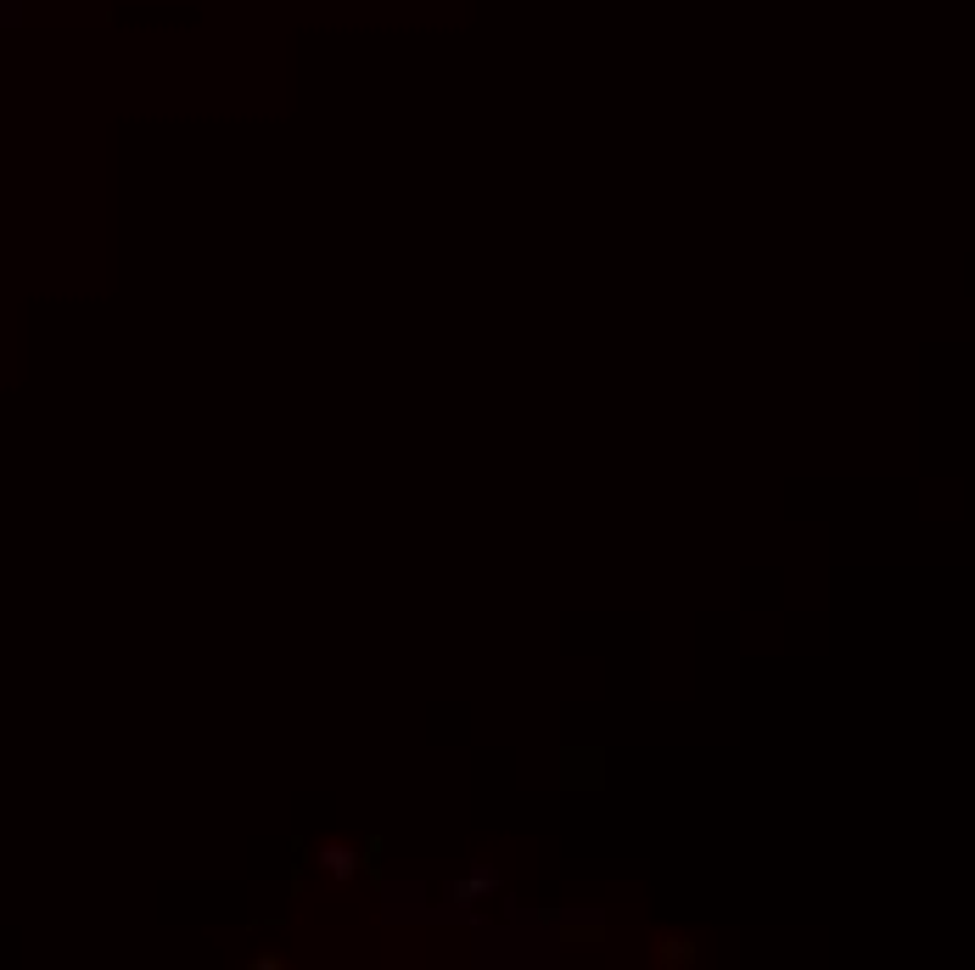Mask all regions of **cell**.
I'll list each match as a JSON object with an SVG mask.
<instances>
[{
	"label": "cell",
	"instance_id": "cell-1",
	"mask_svg": "<svg viewBox=\"0 0 975 970\" xmlns=\"http://www.w3.org/2000/svg\"><path fill=\"white\" fill-rule=\"evenodd\" d=\"M611 757L600 746H561V791H600Z\"/></svg>",
	"mask_w": 975,
	"mask_h": 970
},
{
	"label": "cell",
	"instance_id": "cell-2",
	"mask_svg": "<svg viewBox=\"0 0 975 970\" xmlns=\"http://www.w3.org/2000/svg\"><path fill=\"white\" fill-rule=\"evenodd\" d=\"M561 937L566 942H600L606 937V920H561Z\"/></svg>",
	"mask_w": 975,
	"mask_h": 970
},
{
	"label": "cell",
	"instance_id": "cell-3",
	"mask_svg": "<svg viewBox=\"0 0 975 970\" xmlns=\"http://www.w3.org/2000/svg\"><path fill=\"white\" fill-rule=\"evenodd\" d=\"M690 959H695V942H684V937L662 942V965H690Z\"/></svg>",
	"mask_w": 975,
	"mask_h": 970
},
{
	"label": "cell",
	"instance_id": "cell-4",
	"mask_svg": "<svg viewBox=\"0 0 975 970\" xmlns=\"http://www.w3.org/2000/svg\"><path fill=\"white\" fill-rule=\"evenodd\" d=\"M325 870H331V875H354V853L331 847V853H325Z\"/></svg>",
	"mask_w": 975,
	"mask_h": 970
}]
</instances>
